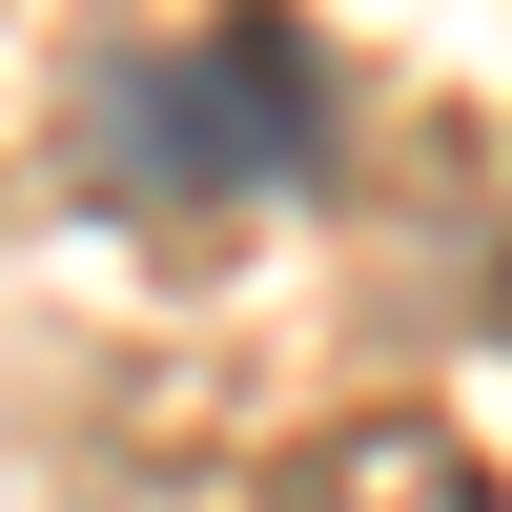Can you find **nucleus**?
Returning a JSON list of instances; mask_svg holds the SVG:
<instances>
[{
	"instance_id": "f257e3e1",
	"label": "nucleus",
	"mask_w": 512,
	"mask_h": 512,
	"mask_svg": "<svg viewBox=\"0 0 512 512\" xmlns=\"http://www.w3.org/2000/svg\"><path fill=\"white\" fill-rule=\"evenodd\" d=\"M308 164V62H287L267 21H226V41H185V62H144L123 82V185H287Z\"/></svg>"
}]
</instances>
